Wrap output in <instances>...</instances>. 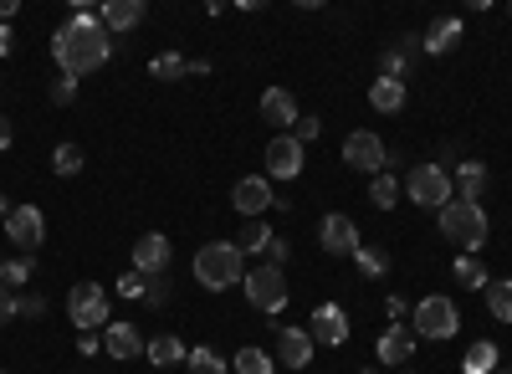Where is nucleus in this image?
Masks as SVG:
<instances>
[{"label": "nucleus", "instance_id": "1", "mask_svg": "<svg viewBox=\"0 0 512 374\" xmlns=\"http://www.w3.org/2000/svg\"><path fill=\"white\" fill-rule=\"evenodd\" d=\"M113 57V36H108V26L98 21V16H72L67 26H57V36H52V62H57V72L62 77H88V72H98L103 62Z\"/></svg>", "mask_w": 512, "mask_h": 374}, {"label": "nucleus", "instance_id": "2", "mask_svg": "<svg viewBox=\"0 0 512 374\" xmlns=\"http://www.w3.org/2000/svg\"><path fill=\"white\" fill-rule=\"evenodd\" d=\"M195 282L205 293H231L246 282V257L236 252V241H205L195 252Z\"/></svg>", "mask_w": 512, "mask_h": 374}, {"label": "nucleus", "instance_id": "3", "mask_svg": "<svg viewBox=\"0 0 512 374\" xmlns=\"http://www.w3.org/2000/svg\"><path fill=\"white\" fill-rule=\"evenodd\" d=\"M436 221H441V236L456 246L461 257H477L482 246H487V211H482L477 200H451V205H441Z\"/></svg>", "mask_w": 512, "mask_h": 374}, {"label": "nucleus", "instance_id": "4", "mask_svg": "<svg viewBox=\"0 0 512 374\" xmlns=\"http://www.w3.org/2000/svg\"><path fill=\"white\" fill-rule=\"evenodd\" d=\"M400 190H405V200L420 205V211H441V205L456 200V185H451V170H446V164H415L410 180H405Z\"/></svg>", "mask_w": 512, "mask_h": 374}, {"label": "nucleus", "instance_id": "5", "mask_svg": "<svg viewBox=\"0 0 512 374\" xmlns=\"http://www.w3.org/2000/svg\"><path fill=\"white\" fill-rule=\"evenodd\" d=\"M410 318H415V328H410V334H420V339H436V344L456 339V328H461V313H456V303H451V298H441V293L420 298V303L410 308Z\"/></svg>", "mask_w": 512, "mask_h": 374}, {"label": "nucleus", "instance_id": "6", "mask_svg": "<svg viewBox=\"0 0 512 374\" xmlns=\"http://www.w3.org/2000/svg\"><path fill=\"white\" fill-rule=\"evenodd\" d=\"M241 287H246V303H251L256 313H267V318H272V313L287 308V277H282V267H272V262H267V267H256V272H246Z\"/></svg>", "mask_w": 512, "mask_h": 374}, {"label": "nucleus", "instance_id": "7", "mask_svg": "<svg viewBox=\"0 0 512 374\" xmlns=\"http://www.w3.org/2000/svg\"><path fill=\"white\" fill-rule=\"evenodd\" d=\"M67 318L82 328V334H98V328H108V293L98 282H77L67 293Z\"/></svg>", "mask_w": 512, "mask_h": 374}, {"label": "nucleus", "instance_id": "8", "mask_svg": "<svg viewBox=\"0 0 512 374\" xmlns=\"http://www.w3.org/2000/svg\"><path fill=\"white\" fill-rule=\"evenodd\" d=\"M344 164L369 170V175H384V170H390V144H384L379 134H369V129H354L344 139Z\"/></svg>", "mask_w": 512, "mask_h": 374}, {"label": "nucleus", "instance_id": "9", "mask_svg": "<svg viewBox=\"0 0 512 374\" xmlns=\"http://www.w3.org/2000/svg\"><path fill=\"white\" fill-rule=\"evenodd\" d=\"M231 205H236L246 221H262V211H272V205H277V190H272L267 175H246V180H236Z\"/></svg>", "mask_w": 512, "mask_h": 374}, {"label": "nucleus", "instance_id": "10", "mask_svg": "<svg viewBox=\"0 0 512 374\" xmlns=\"http://www.w3.org/2000/svg\"><path fill=\"white\" fill-rule=\"evenodd\" d=\"M318 246H323L328 257H354L364 241H359V226H354L349 216H338V211H333V216L318 221Z\"/></svg>", "mask_w": 512, "mask_h": 374}, {"label": "nucleus", "instance_id": "11", "mask_svg": "<svg viewBox=\"0 0 512 374\" xmlns=\"http://www.w3.org/2000/svg\"><path fill=\"white\" fill-rule=\"evenodd\" d=\"M303 164H308V154H303V144H297L292 134H277L267 144V180H297Z\"/></svg>", "mask_w": 512, "mask_h": 374}, {"label": "nucleus", "instance_id": "12", "mask_svg": "<svg viewBox=\"0 0 512 374\" xmlns=\"http://www.w3.org/2000/svg\"><path fill=\"white\" fill-rule=\"evenodd\" d=\"M313 344H328V349H344L349 344V313L338 303H318L313 308V323H308Z\"/></svg>", "mask_w": 512, "mask_h": 374}, {"label": "nucleus", "instance_id": "13", "mask_svg": "<svg viewBox=\"0 0 512 374\" xmlns=\"http://www.w3.org/2000/svg\"><path fill=\"white\" fill-rule=\"evenodd\" d=\"M6 236H11V246H21V252L31 257L41 246V236H47V216H41L36 205H16V211L6 216Z\"/></svg>", "mask_w": 512, "mask_h": 374}, {"label": "nucleus", "instance_id": "14", "mask_svg": "<svg viewBox=\"0 0 512 374\" xmlns=\"http://www.w3.org/2000/svg\"><path fill=\"white\" fill-rule=\"evenodd\" d=\"M169 257H175V246H169V236H159V231L134 241V272H144V277H164Z\"/></svg>", "mask_w": 512, "mask_h": 374}, {"label": "nucleus", "instance_id": "15", "mask_svg": "<svg viewBox=\"0 0 512 374\" xmlns=\"http://www.w3.org/2000/svg\"><path fill=\"white\" fill-rule=\"evenodd\" d=\"M144 349H149V339L139 334L134 323H108L103 328V354L108 359H139Z\"/></svg>", "mask_w": 512, "mask_h": 374}, {"label": "nucleus", "instance_id": "16", "mask_svg": "<svg viewBox=\"0 0 512 374\" xmlns=\"http://www.w3.org/2000/svg\"><path fill=\"white\" fill-rule=\"evenodd\" d=\"M313 334L308 328H277V359L287 364V369H308L313 364Z\"/></svg>", "mask_w": 512, "mask_h": 374}, {"label": "nucleus", "instance_id": "17", "mask_svg": "<svg viewBox=\"0 0 512 374\" xmlns=\"http://www.w3.org/2000/svg\"><path fill=\"white\" fill-rule=\"evenodd\" d=\"M98 21L113 31H139L144 26V0H108V6H98Z\"/></svg>", "mask_w": 512, "mask_h": 374}, {"label": "nucleus", "instance_id": "18", "mask_svg": "<svg viewBox=\"0 0 512 374\" xmlns=\"http://www.w3.org/2000/svg\"><path fill=\"white\" fill-rule=\"evenodd\" d=\"M461 31H466L461 16H441V21H431V31L420 36V52H425V57H446L456 41H461Z\"/></svg>", "mask_w": 512, "mask_h": 374}, {"label": "nucleus", "instance_id": "19", "mask_svg": "<svg viewBox=\"0 0 512 374\" xmlns=\"http://www.w3.org/2000/svg\"><path fill=\"white\" fill-rule=\"evenodd\" d=\"M374 354H379V364H405L410 354H415V334H410V328H384V334H379V344H374Z\"/></svg>", "mask_w": 512, "mask_h": 374}, {"label": "nucleus", "instance_id": "20", "mask_svg": "<svg viewBox=\"0 0 512 374\" xmlns=\"http://www.w3.org/2000/svg\"><path fill=\"white\" fill-rule=\"evenodd\" d=\"M262 118L272 123V129H292L297 123V98L287 88H267L262 93Z\"/></svg>", "mask_w": 512, "mask_h": 374}, {"label": "nucleus", "instance_id": "21", "mask_svg": "<svg viewBox=\"0 0 512 374\" xmlns=\"http://www.w3.org/2000/svg\"><path fill=\"white\" fill-rule=\"evenodd\" d=\"M451 185H456V200H477V195L487 190V164H482V159H461L456 175H451Z\"/></svg>", "mask_w": 512, "mask_h": 374}, {"label": "nucleus", "instance_id": "22", "mask_svg": "<svg viewBox=\"0 0 512 374\" xmlns=\"http://www.w3.org/2000/svg\"><path fill=\"white\" fill-rule=\"evenodd\" d=\"M144 359H149V364H159V369H175V364H185V359H190V349H185L175 334H159V339H149Z\"/></svg>", "mask_w": 512, "mask_h": 374}, {"label": "nucleus", "instance_id": "23", "mask_svg": "<svg viewBox=\"0 0 512 374\" xmlns=\"http://www.w3.org/2000/svg\"><path fill=\"white\" fill-rule=\"evenodd\" d=\"M369 108H379V113H400V108H405V82H395V77H374Z\"/></svg>", "mask_w": 512, "mask_h": 374}, {"label": "nucleus", "instance_id": "24", "mask_svg": "<svg viewBox=\"0 0 512 374\" xmlns=\"http://www.w3.org/2000/svg\"><path fill=\"white\" fill-rule=\"evenodd\" d=\"M415 52H420V36H405L400 47L384 52V62H379L384 72H379V77H395V82H405V72H410V57H415Z\"/></svg>", "mask_w": 512, "mask_h": 374}, {"label": "nucleus", "instance_id": "25", "mask_svg": "<svg viewBox=\"0 0 512 374\" xmlns=\"http://www.w3.org/2000/svg\"><path fill=\"white\" fill-rule=\"evenodd\" d=\"M482 293H487V313H492L497 323H512V282H507V277H492Z\"/></svg>", "mask_w": 512, "mask_h": 374}, {"label": "nucleus", "instance_id": "26", "mask_svg": "<svg viewBox=\"0 0 512 374\" xmlns=\"http://www.w3.org/2000/svg\"><path fill=\"white\" fill-rule=\"evenodd\" d=\"M400 180L390 175V170H384V175H374V185H369V205H374V211H395V205H400Z\"/></svg>", "mask_w": 512, "mask_h": 374}, {"label": "nucleus", "instance_id": "27", "mask_svg": "<svg viewBox=\"0 0 512 374\" xmlns=\"http://www.w3.org/2000/svg\"><path fill=\"white\" fill-rule=\"evenodd\" d=\"M267 246H272V226L246 221V231L236 236V252H241V257H256V252H267Z\"/></svg>", "mask_w": 512, "mask_h": 374}, {"label": "nucleus", "instance_id": "28", "mask_svg": "<svg viewBox=\"0 0 512 374\" xmlns=\"http://www.w3.org/2000/svg\"><path fill=\"white\" fill-rule=\"evenodd\" d=\"M451 277H456L461 287H477V293L492 282V277H487V267H482L477 257H461V252H456V262H451Z\"/></svg>", "mask_w": 512, "mask_h": 374}, {"label": "nucleus", "instance_id": "29", "mask_svg": "<svg viewBox=\"0 0 512 374\" xmlns=\"http://www.w3.org/2000/svg\"><path fill=\"white\" fill-rule=\"evenodd\" d=\"M497 369V344L492 339H477L466 349V374H492Z\"/></svg>", "mask_w": 512, "mask_h": 374}, {"label": "nucleus", "instance_id": "30", "mask_svg": "<svg viewBox=\"0 0 512 374\" xmlns=\"http://www.w3.org/2000/svg\"><path fill=\"white\" fill-rule=\"evenodd\" d=\"M190 72V62L180 57V52H159L154 62H149V77H159V82H175V77H185Z\"/></svg>", "mask_w": 512, "mask_h": 374}, {"label": "nucleus", "instance_id": "31", "mask_svg": "<svg viewBox=\"0 0 512 374\" xmlns=\"http://www.w3.org/2000/svg\"><path fill=\"white\" fill-rule=\"evenodd\" d=\"M52 170H57L62 180H72V175L82 170V149H77V144H57V149H52Z\"/></svg>", "mask_w": 512, "mask_h": 374}, {"label": "nucleus", "instance_id": "32", "mask_svg": "<svg viewBox=\"0 0 512 374\" xmlns=\"http://www.w3.org/2000/svg\"><path fill=\"white\" fill-rule=\"evenodd\" d=\"M185 369H190V374H226V359H221L216 349H190Z\"/></svg>", "mask_w": 512, "mask_h": 374}, {"label": "nucleus", "instance_id": "33", "mask_svg": "<svg viewBox=\"0 0 512 374\" xmlns=\"http://www.w3.org/2000/svg\"><path fill=\"white\" fill-rule=\"evenodd\" d=\"M354 262H359V272H364V277H384V272H390V257L374 252V246H359Z\"/></svg>", "mask_w": 512, "mask_h": 374}, {"label": "nucleus", "instance_id": "34", "mask_svg": "<svg viewBox=\"0 0 512 374\" xmlns=\"http://www.w3.org/2000/svg\"><path fill=\"white\" fill-rule=\"evenodd\" d=\"M31 272H36V267H31V257H11V262H0V282H6L11 293H16V287H21Z\"/></svg>", "mask_w": 512, "mask_h": 374}, {"label": "nucleus", "instance_id": "35", "mask_svg": "<svg viewBox=\"0 0 512 374\" xmlns=\"http://www.w3.org/2000/svg\"><path fill=\"white\" fill-rule=\"evenodd\" d=\"M236 374H272V354H262V349H241V354H236Z\"/></svg>", "mask_w": 512, "mask_h": 374}, {"label": "nucleus", "instance_id": "36", "mask_svg": "<svg viewBox=\"0 0 512 374\" xmlns=\"http://www.w3.org/2000/svg\"><path fill=\"white\" fill-rule=\"evenodd\" d=\"M118 293H123V298H134V303H144L149 277H144V272H123V277H118Z\"/></svg>", "mask_w": 512, "mask_h": 374}, {"label": "nucleus", "instance_id": "37", "mask_svg": "<svg viewBox=\"0 0 512 374\" xmlns=\"http://www.w3.org/2000/svg\"><path fill=\"white\" fill-rule=\"evenodd\" d=\"M318 134H323V123H318L313 113H297V123H292V139H297V144H313Z\"/></svg>", "mask_w": 512, "mask_h": 374}, {"label": "nucleus", "instance_id": "38", "mask_svg": "<svg viewBox=\"0 0 512 374\" xmlns=\"http://www.w3.org/2000/svg\"><path fill=\"white\" fill-rule=\"evenodd\" d=\"M16 313H21V318H41V313H47V298L26 293V298H16Z\"/></svg>", "mask_w": 512, "mask_h": 374}, {"label": "nucleus", "instance_id": "39", "mask_svg": "<svg viewBox=\"0 0 512 374\" xmlns=\"http://www.w3.org/2000/svg\"><path fill=\"white\" fill-rule=\"evenodd\" d=\"M72 98H77V82H72V77H57V82H52V103H57V108H67Z\"/></svg>", "mask_w": 512, "mask_h": 374}, {"label": "nucleus", "instance_id": "40", "mask_svg": "<svg viewBox=\"0 0 512 374\" xmlns=\"http://www.w3.org/2000/svg\"><path fill=\"white\" fill-rule=\"evenodd\" d=\"M11 318H21V313H16V293H11L6 282H0V328H6Z\"/></svg>", "mask_w": 512, "mask_h": 374}, {"label": "nucleus", "instance_id": "41", "mask_svg": "<svg viewBox=\"0 0 512 374\" xmlns=\"http://www.w3.org/2000/svg\"><path fill=\"white\" fill-rule=\"evenodd\" d=\"M144 303H149V308H164V303H169V287H164V277H149V293H144Z\"/></svg>", "mask_w": 512, "mask_h": 374}, {"label": "nucleus", "instance_id": "42", "mask_svg": "<svg viewBox=\"0 0 512 374\" xmlns=\"http://www.w3.org/2000/svg\"><path fill=\"white\" fill-rule=\"evenodd\" d=\"M287 257H292V246H287L282 236H272V246H267V262H272V267H282Z\"/></svg>", "mask_w": 512, "mask_h": 374}, {"label": "nucleus", "instance_id": "43", "mask_svg": "<svg viewBox=\"0 0 512 374\" xmlns=\"http://www.w3.org/2000/svg\"><path fill=\"white\" fill-rule=\"evenodd\" d=\"M77 349H82V354H103V339H98V334H82Z\"/></svg>", "mask_w": 512, "mask_h": 374}, {"label": "nucleus", "instance_id": "44", "mask_svg": "<svg viewBox=\"0 0 512 374\" xmlns=\"http://www.w3.org/2000/svg\"><path fill=\"white\" fill-rule=\"evenodd\" d=\"M11 47H16V31L0 26V57H11Z\"/></svg>", "mask_w": 512, "mask_h": 374}, {"label": "nucleus", "instance_id": "45", "mask_svg": "<svg viewBox=\"0 0 512 374\" xmlns=\"http://www.w3.org/2000/svg\"><path fill=\"white\" fill-rule=\"evenodd\" d=\"M384 313H390V318H405V313H410V303H405V298H390V303H384Z\"/></svg>", "mask_w": 512, "mask_h": 374}, {"label": "nucleus", "instance_id": "46", "mask_svg": "<svg viewBox=\"0 0 512 374\" xmlns=\"http://www.w3.org/2000/svg\"><path fill=\"white\" fill-rule=\"evenodd\" d=\"M16 11H21V6H16V0H0V21H6V26L16 21Z\"/></svg>", "mask_w": 512, "mask_h": 374}, {"label": "nucleus", "instance_id": "47", "mask_svg": "<svg viewBox=\"0 0 512 374\" xmlns=\"http://www.w3.org/2000/svg\"><path fill=\"white\" fill-rule=\"evenodd\" d=\"M0 149H11V123L0 118Z\"/></svg>", "mask_w": 512, "mask_h": 374}, {"label": "nucleus", "instance_id": "48", "mask_svg": "<svg viewBox=\"0 0 512 374\" xmlns=\"http://www.w3.org/2000/svg\"><path fill=\"white\" fill-rule=\"evenodd\" d=\"M492 374H512V369H492Z\"/></svg>", "mask_w": 512, "mask_h": 374}, {"label": "nucleus", "instance_id": "49", "mask_svg": "<svg viewBox=\"0 0 512 374\" xmlns=\"http://www.w3.org/2000/svg\"><path fill=\"white\" fill-rule=\"evenodd\" d=\"M364 374H379V369H364Z\"/></svg>", "mask_w": 512, "mask_h": 374}, {"label": "nucleus", "instance_id": "50", "mask_svg": "<svg viewBox=\"0 0 512 374\" xmlns=\"http://www.w3.org/2000/svg\"><path fill=\"white\" fill-rule=\"evenodd\" d=\"M400 374H415V369H400Z\"/></svg>", "mask_w": 512, "mask_h": 374}, {"label": "nucleus", "instance_id": "51", "mask_svg": "<svg viewBox=\"0 0 512 374\" xmlns=\"http://www.w3.org/2000/svg\"><path fill=\"white\" fill-rule=\"evenodd\" d=\"M507 16H512V6H507Z\"/></svg>", "mask_w": 512, "mask_h": 374}, {"label": "nucleus", "instance_id": "52", "mask_svg": "<svg viewBox=\"0 0 512 374\" xmlns=\"http://www.w3.org/2000/svg\"><path fill=\"white\" fill-rule=\"evenodd\" d=\"M0 374H6V369H0Z\"/></svg>", "mask_w": 512, "mask_h": 374}]
</instances>
